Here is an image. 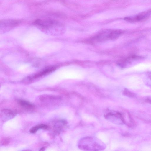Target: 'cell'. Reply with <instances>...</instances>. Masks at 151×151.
<instances>
[{"instance_id":"cell-1","label":"cell","mask_w":151,"mask_h":151,"mask_svg":"<svg viewBox=\"0 0 151 151\" xmlns=\"http://www.w3.org/2000/svg\"><path fill=\"white\" fill-rule=\"evenodd\" d=\"M34 25L44 33L51 36H58L65 31L64 25L60 22L52 19H39L34 22Z\"/></svg>"},{"instance_id":"cell-2","label":"cell","mask_w":151,"mask_h":151,"mask_svg":"<svg viewBox=\"0 0 151 151\" xmlns=\"http://www.w3.org/2000/svg\"><path fill=\"white\" fill-rule=\"evenodd\" d=\"M56 68V67L54 66L47 67L37 73L27 77L24 80L23 82L25 83H31L33 80L50 73Z\"/></svg>"},{"instance_id":"cell-3","label":"cell","mask_w":151,"mask_h":151,"mask_svg":"<svg viewBox=\"0 0 151 151\" xmlns=\"http://www.w3.org/2000/svg\"><path fill=\"white\" fill-rule=\"evenodd\" d=\"M20 20L8 19L1 21L0 23V32L1 33L7 32L18 25L20 23Z\"/></svg>"},{"instance_id":"cell-4","label":"cell","mask_w":151,"mask_h":151,"mask_svg":"<svg viewBox=\"0 0 151 151\" xmlns=\"http://www.w3.org/2000/svg\"><path fill=\"white\" fill-rule=\"evenodd\" d=\"M151 14V9H150L141 12L134 16L125 17L124 18V19L129 22H137L147 18Z\"/></svg>"},{"instance_id":"cell-5","label":"cell","mask_w":151,"mask_h":151,"mask_svg":"<svg viewBox=\"0 0 151 151\" xmlns=\"http://www.w3.org/2000/svg\"><path fill=\"white\" fill-rule=\"evenodd\" d=\"M111 30H107L103 31L94 37V42H101L110 40Z\"/></svg>"},{"instance_id":"cell-6","label":"cell","mask_w":151,"mask_h":151,"mask_svg":"<svg viewBox=\"0 0 151 151\" xmlns=\"http://www.w3.org/2000/svg\"><path fill=\"white\" fill-rule=\"evenodd\" d=\"M16 115V113L9 109H4L1 111L0 117L2 121H6L14 118Z\"/></svg>"},{"instance_id":"cell-7","label":"cell","mask_w":151,"mask_h":151,"mask_svg":"<svg viewBox=\"0 0 151 151\" xmlns=\"http://www.w3.org/2000/svg\"><path fill=\"white\" fill-rule=\"evenodd\" d=\"M60 99V96L55 95H43L40 96L39 97L40 100L43 102L55 101Z\"/></svg>"},{"instance_id":"cell-8","label":"cell","mask_w":151,"mask_h":151,"mask_svg":"<svg viewBox=\"0 0 151 151\" xmlns=\"http://www.w3.org/2000/svg\"><path fill=\"white\" fill-rule=\"evenodd\" d=\"M66 124L65 121L63 120L57 121L54 125V132L58 134L63 127Z\"/></svg>"},{"instance_id":"cell-9","label":"cell","mask_w":151,"mask_h":151,"mask_svg":"<svg viewBox=\"0 0 151 151\" xmlns=\"http://www.w3.org/2000/svg\"><path fill=\"white\" fill-rule=\"evenodd\" d=\"M18 103L22 107L27 109L30 110L34 108V106L32 104L24 100H19Z\"/></svg>"},{"instance_id":"cell-10","label":"cell","mask_w":151,"mask_h":151,"mask_svg":"<svg viewBox=\"0 0 151 151\" xmlns=\"http://www.w3.org/2000/svg\"><path fill=\"white\" fill-rule=\"evenodd\" d=\"M122 32L119 30H111L110 35V40H114L117 38L121 35Z\"/></svg>"},{"instance_id":"cell-11","label":"cell","mask_w":151,"mask_h":151,"mask_svg":"<svg viewBox=\"0 0 151 151\" xmlns=\"http://www.w3.org/2000/svg\"><path fill=\"white\" fill-rule=\"evenodd\" d=\"M10 139L8 137H4L2 138L1 140V144L3 146H6L9 144Z\"/></svg>"},{"instance_id":"cell-12","label":"cell","mask_w":151,"mask_h":151,"mask_svg":"<svg viewBox=\"0 0 151 151\" xmlns=\"http://www.w3.org/2000/svg\"><path fill=\"white\" fill-rule=\"evenodd\" d=\"M123 93L126 96L130 97L133 98L135 96V95L134 93L127 89L124 90L123 92Z\"/></svg>"},{"instance_id":"cell-13","label":"cell","mask_w":151,"mask_h":151,"mask_svg":"<svg viewBox=\"0 0 151 151\" xmlns=\"http://www.w3.org/2000/svg\"><path fill=\"white\" fill-rule=\"evenodd\" d=\"M40 129L39 125H37L31 128L29 130V132L31 133H35Z\"/></svg>"},{"instance_id":"cell-14","label":"cell","mask_w":151,"mask_h":151,"mask_svg":"<svg viewBox=\"0 0 151 151\" xmlns=\"http://www.w3.org/2000/svg\"><path fill=\"white\" fill-rule=\"evenodd\" d=\"M146 101L148 102V103L151 104V99H146Z\"/></svg>"},{"instance_id":"cell-15","label":"cell","mask_w":151,"mask_h":151,"mask_svg":"<svg viewBox=\"0 0 151 151\" xmlns=\"http://www.w3.org/2000/svg\"><path fill=\"white\" fill-rule=\"evenodd\" d=\"M45 147H42V148H40V150L44 151V150H45Z\"/></svg>"}]
</instances>
